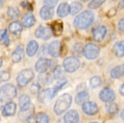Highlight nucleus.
<instances>
[{"label": "nucleus", "mask_w": 124, "mask_h": 123, "mask_svg": "<svg viewBox=\"0 0 124 123\" xmlns=\"http://www.w3.org/2000/svg\"><path fill=\"white\" fill-rule=\"evenodd\" d=\"M36 123H49V117L46 113L41 112L37 115L36 117Z\"/></svg>", "instance_id": "nucleus-26"}, {"label": "nucleus", "mask_w": 124, "mask_h": 123, "mask_svg": "<svg viewBox=\"0 0 124 123\" xmlns=\"http://www.w3.org/2000/svg\"><path fill=\"white\" fill-rule=\"evenodd\" d=\"M118 28H119L120 31H124V18L121 19L119 21V23H118Z\"/></svg>", "instance_id": "nucleus-38"}, {"label": "nucleus", "mask_w": 124, "mask_h": 123, "mask_svg": "<svg viewBox=\"0 0 124 123\" xmlns=\"http://www.w3.org/2000/svg\"><path fill=\"white\" fill-rule=\"evenodd\" d=\"M81 9H82V4L80 2L75 1L71 4V14L72 15H76L79 12H81Z\"/></svg>", "instance_id": "nucleus-29"}, {"label": "nucleus", "mask_w": 124, "mask_h": 123, "mask_svg": "<svg viewBox=\"0 0 124 123\" xmlns=\"http://www.w3.org/2000/svg\"><path fill=\"white\" fill-rule=\"evenodd\" d=\"M57 2H58V0H44V5L52 8L57 4Z\"/></svg>", "instance_id": "nucleus-35"}, {"label": "nucleus", "mask_w": 124, "mask_h": 123, "mask_svg": "<svg viewBox=\"0 0 124 123\" xmlns=\"http://www.w3.org/2000/svg\"><path fill=\"white\" fill-rule=\"evenodd\" d=\"M57 16L61 17V18H64V17L68 16L69 14L71 13V5H69L68 3L64 2V3H61L60 6L57 8Z\"/></svg>", "instance_id": "nucleus-16"}, {"label": "nucleus", "mask_w": 124, "mask_h": 123, "mask_svg": "<svg viewBox=\"0 0 124 123\" xmlns=\"http://www.w3.org/2000/svg\"><path fill=\"white\" fill-rule=\"evenodd\" d=\"M24 57V50L22 46H19L18 48H16L14 50V52L12 54V60L14 63H19L21 62Z\"/></svg>", "instance_id": "nucleus-18"}, {"label": "nucleus", "mask_w": 124, "mask_h": 123, "mask_svg": "<svg viewBox=\"0 0 124 123\" xmlns=\"http://www.w3.org/2000/svg\"><path fill=\"white\" fill-rule=\"evenodd\" d=\"M16 110H17V105L15 102L13 101H8V103L4 104V107L2 108V114L5 117H11L16 114Z\"/></svg>", "instance_id": "nucleus-13"}, {"label": "nucleus", "mask_w": 124, "mask_h": 123, "mask_svg": "<svg viewBox=\"0 0 124 123\" xmlns=\"http://www.w3.org/2000/svg\"><path fill=\"white\" fill-rule=\"evenodd\" d=\"M81 1H85H85H89V0H81Z\"/></svg>", "instance_id": "nucleus-45"}, {"label": "nucleus", "mask_w": 124, "mask_h": 123, "mask_svg": "<svg viewBox=\"0 0 124 123\" xmlns=\"http://www.w3.org/2000/svg\"><path fill=\"white\" fill-rule=\"evenodd\" d=\"M39 80L43 85H49L51 81H52V78H51V75L49 73L44 72L43 74H41L40 76H39Z\"/></svg>", "instance_id": "nucleus-27"}, {"label": "nucleus", "mask_w": 124, "mask_h": 123, "mask_svg": "<svg viewBox=\"0 0 124 123\" xmlns=\"http://www.w3.org/2000/svg\"><path fill=\"white\" fill-rule=\"evenodd\" d=\"M22 5L24 6V8H28V9H29V11H31V8H30V6H29L28 2H25V1H23V2H22Z\"/></svg>", "instance_id": "nucleus-41"}, {"label": "nucleus", "mask_w": 124, "mask_h": 123, "mask_svg": "<svg viewBox=\"0 0 124 123\" xmlns=\"http://www.w3.org/2000/svg\"><path fill=\"white\" fill-rule=\"evenodd\" d=\"M40 17L43 20H50L53 17V11L51 8H48V6H44V8H41L40 11Z\"/></svg>", "instance_id": "nucleus-21"}, {"label": "nucleus", "mask_w": 124, "mask_h": 123, "mask_svg": "<svg viewBox=\"0 0 124 123\" xmlns=\"http://www.w3.org/2000/svg\"><path fill=\"white\" fill-rule=\"evenodd\" d=\"M64 69L69 73H73L76 70L79 69L80 67V61L75 56H68L65 59L64 64H63Z\"/></svg>", "instance_id": "nucleus-5"}, {"label": "nucleus", "mask_w": 124, "mask_h": 123, "mask_svg": "<svg viewBox=\"0 0 124 123\" xmlns=\"http://www.w3.org/2000/svg\"><path fill=\"white\" fill-rule=\"evenodd\" d=\"M116 15V8H111L108 11V17H113V16H115Z\"/></svg>", "instance_id": "nucleus-40"}, {"label": "nucleus", "mask_w": 124, "mask_h": 123, "mask_svg": "<svg viewBox=\"0 0 124 123\" xmlns=\"http://www.w3.org/2000/svg\"><path fill=\"white\" fill-rule=\"evenodd\" d=\"M2 99H13L17 96V89L13 85H4L1 88Z\"/></svg>", "instance_id": "nucleus-8"}, {"label": "nucleus", "mask_w": 124, "mask_h": 123, "mask_svg": "<svg viewBox=\"0 0 124 123\" xmlns=\"http://www.w3.org/2000/svg\"><path fill=\"white\" fill-rule=\"evenodd\" d=\"M65 123H79V114L77 111H69L64 117Z\"/></svg>", "instance_id": "nucleus-15"}, {"label": "nucleus", "mask_w": 124, "mask_h": 123, "mask_svg": "<svg viewBox=\"0 0 124 123\" xmlns=\"http://www.w3.org/2000/svg\"><path fill=\"white\" fill-rule=\"evenodd\" d=\"M20 15V12L17 8H9L8 9V16L11 19H17Z\"/></svg>", "instance_id": "nucleus-30"}, {"label": "nucleus", "mask_w": 124, "mask_h": 123, "mask_svg": "<svg viewBox=\"0 0 124 123\" xmlns=\"http://www.w3.org/2000/svg\"><path fill=\"white\" fill-rule=\"evenodd\" d=\"M101 83H102V80H101L100 77L94 76V77H92L91 80H90V86H91L92 89H96V88H98L99 86H100Z\"/></svg>", "instance_id": "nucleus-31"}, {"label": "nucleus", "mask_w": 124, "mask_h": 123, "mask_svg": "<svg viewBox=\"0 0 124 123\" xmlns=\"http://www.w3.org/2000/svg\"><path fill=\"white\" fill-rule=\"evenodd\" d=\"M1 41L3 42L4 45H6V46L9 45V39L8 37V30H3V32L1 35Z\"/></svg>", "instance_id": "nucleus-34"}, {"label": "nucleus", "mask_w": 124, "mask_h": 123, "mask_svg": "<svg viewBox=\"0 0 124 123\" xmlns=\"http://www.w3.org/2000/svg\"><path fill=\"white\" fill-rule=\"evenodd\" d=\"M52 29L49 27H45V26H39L36 30V37L42 40H49L51 36H52Z\"/></svg>", "instance_id": "nucleus-10"}, {"label": "nucleus", "mask_w": 124, "mask_h": 123, "mask_svg": "<svg viewBox=\"0 0 124 123\" xmlns=\"http://www.w3.org/2000/svg\"><path fill=\"white\" fill-rule=\"evenodd\" d=\"M8 29H9V31H11L12 33L18 36L22 31V24L20 22H18V21H14V22H12L11 24H9Z\"/></svg>", "instance_id": "nucleus-23"}, {"label": "nucleus", "mask_w": 124, "mask_h": 123, "mask_svg": "<svg viewBox=\"0 0 124 123\" xmlns=\"http://www.w3.org/2000/svg\"><path fill=\"white\" fill-rule=\"evenodd\" d=\"M33 76H34V73H33L32 70H30V69L22 70L21 72L18 74V76H17V84H18V87L24 88L26 85H28L30 81L32 80Z\"/></svg>", "instance_id": "nucleus-4"}, {"label": "nucleus", "mask_w": 124, "mask_h": 123, "mask_svg": "<svg viewBox=\"0 0 124 123\" xmlns=\"http://www.w3.org/2000/svg\"><path fill=\"white\" fill-rule=\"evenodd\" d=\"M63 74H64L63 68H62L61 66H56L53 70L52 76H53V78H55V79H61V77L63 76Z\"/></svg>", "instance_id": "nucleus-32"}, {"label": "nucleus", "mask_w": 124, "mask_h": 123, "mask_svg": "<svg viewBox=\"0 0 124 123\" xmlns=\"http://www.w3.org/2000/svg\"><path fill=\"white\" fill-rule=\"evenodd\" d=\"M72 103V97L70 94H63L56 100L54 104V112L56 115H62L63 113L67 112L68 108L71 107Z\"/></svg>", "instance_id": "nucleus-3"}, {"label": "nucleus", "mask_w": 124, "mask_h": 123, "mask_svg": "<svg viewBox=\"0 0 124 123\" xmlns=\"http://www.w3.org/2000/svg\"><path fill=\"white\" fill-rule=\"evenodd\" d=\"M67 83H68V80L66 79V78H61L60 81H58V84L56 85L55 87L49 88V89H45V90H43L42 92H40L39 101L42 102V103H43V102L50 101L51 99L54 98V96L57 94V92L61 91L62 88H63Z\"/></svg>", "instance_id": "nucleus-1"}, {"label": "nucleus", "mask_w": 124, "mask_h": 123, "mask_svg": "<svg viewBox=\"0 0 124 123\" xmlns=\"http://www.w3.org/2000/svg\"><path fill=\"white\" fill-rule=\"evenodd\" d=\"M121 118H122V120L124 121V108H123V111L121 112Z\"/></svg>", "instance_id": "nucleus-44"}, {"label": "nucleus", "mask_w": 124, "mask_h": 123, "mask_svg": "<svg viewBox=\"0 0 124 123\" xmlns=\"http://www.w3.org/2000/svg\"><path fill=\"white\" fill-rule=\"evenodd\" d=\"M99 98L100 100L103 102H113L116 98V95H115V92H114L112 89L109 88H104L102 89L101 92L99 93Z\"/></svg>", "instance_id": "nucleus-9"}, {"label": "nucleus", "mask_w": 124, "mask_h": 123, "mask_svg": "<svg viewBox=\"0 0 124 123\" xmlns=\"http://www.w3.org/2000/svg\"><path fill=\"white\" fill-rule=\"evenodd\" d=\"M82 111L85 115L88 116H94L98 113V107L95 102L93 101H87L82 104Z\"/></svg>", "instance_id": "nucleus-12"}, {"label": "nucleus", "mask_w": 124, "mask_h": 123, "mask_svg": "<svg viewBox=\"0 0 124 123\" xmlns=\"http://www.w3.org/2000/svg\"><path fill=\"white\" fill-rule=\"evenodd\" d=\"M91 123H97V122H91Z\"/></svg>", "instance_id": "nucleus-46"}, {"label": "nucleus", "mask_w": 124, "mask_h": 123, "mask_svg": "<svg viewBox=\"0 0 124 123\" xmlns=\"http://www.w3.org/2000/svg\"><path fill=\"white\" fill-rule=\"evenodd\" d=\"M106 31H108V29H106L105 26H103V25L98 26L97 28H95L94 31H93V39H94L96 42H101V41L104 39Z\"/></svg>", "instance_id": "nucleus-14"}, {"label": "nucleus", "mask_w": 124, "mask_h": 123, "mask_svg": "<svg viewBox=\"0 0 124 123\" xmlns=\"http://www.w3.org/2000/svg\"><path fill=\"white\" fill-rule=\"evenodd\" d=\"M93 20L94 14L90 11H85L74 19V26L78 29H85L93 23Z\"/></svg>", "instance_id": "nucleus-2"}, {"label": "nucleus", "mask_w": 124, "mask_h": 123, "mask_svg": "<svg viewBox=\"0 0 124 123\" xmlns=\"http://www.w3.org/2000/svg\"><path fill=\"white\" fill-rule=\"evenodd\" d=\"M51 29H52V32H53V35L54 36H58V35H61L62 31H63V23L62 22H54L52 26H51Z\"/></svg>", "instance_id": "nucleus-25"}, {"label": "nucleus", "mask_w": 124, "mask_h": 123, "mask_svg": "<svg viewBox=\"0 0 124 123\" xmlns=\"http://www.w3.org/2000/svg\"><path fill=\"white\" fill-rule=\"evenodd\" d=\"M105 2V0H92L91 3L89 4V8H92V9H96L103 4Z\"/></svg>", "instance_id": "nucleus-33"}, {"label": "nucleus", "mask_w": 124, "mask_h": 123, "mask_svg": "<svg viewBox=\"0 0 124 123\" xmlns=\"http://www.w3.org/2000/svg\"><path fill=\"white\" fill-rule=\"evenodd\" d=\"M119 8H124V0H123V1H121V2H120V4H119Z\"/></svg>", "instance_id": "nucleus-43"}, {"label": "nucleus", "mask_w": 124, "mask_h": 123, "mask_svg": "<svg viewBox=\"0 0 124 123\" xmlns=\"http://www.w3.org/2000/svg\"><path fill=\"white\" fill-rule=\"evenodd\" d=\"M61 47H62V44L60 41H53V42H51L47 47L48 54H50L53 57H58L61 55Z\"/></svg>", "instance_id": "nucleus-11"}, {"label": "nucleus", "mask_w": 124, "mask_h": 123, "mask_svg": "<svg viewBox=\"0 0 124 123\" xmlns=\"http://www.w3.org/2000/svg\"><path fill=\"white\" fill-rule=\"evenodd\" d=\"M111 76L113 78H115V79H118V78L124 76V64L114 68L111 71Z\"/></svg>", "instance_id": "nucleus-22"}, {"label": "nucleus", "mask_w": 124, "mask_h": 123, "mask_svg": "<svg viewBox=\"0 0 124 123\" xmlns=\"http://www.w3.org/2000/svg\"><path fill=\"white\" fill-rule=\"evenodd\" d=\"M88 99H89V93L87 91H81L76 95V97H75V101H76L77 104L82 105L84 103H85V102L88 101Z\"/></svg>", "instance_id": "nucleus-24"}, {"label": "nucleus", "mask_w": 124, "mask_h": 123, "mask_svg": "<svg viewBox=\"0 0 124 123\" xmlns=\"http://www.w3.org/2000/svg\"><path fill=\"white\" fill-rule=\"evenodd\" d=\"M41 90V87H40V85L39 84H37V83H34L31 85V88H30V92H31L32 94H38L40 92Z\"/></svg>", "instance_id": "nucleus-36"}, {"label": "nucleus", "mask_w": 124, "mask_h": 123, "mask_svg": "<svg viewBox=\"0 0 124 123\" xmlns=\"http://www.w3.org/2000/svg\"><path fill=\"white\" fill-rule=\"evenodd\" d=\"M99 52H100L99 47L97 45H95V44H93V43L87 44V45L84 47V50H82L84 55L87 57L88 60H94V59H96V57L99 55Z\"/></svg>", "instance_id": "nucleus-6"}, {"label": "nucleus", "mask_w": 124, "mask_h": 123, "mask_svg": "<svg viewBox=\"0 0 124 123\" xmlns=\"http://www.w3.org/2000/svg\"><path fill=\"white\" fill-rule=\"evenodd\" d=\"M119 92H120V94H121L122 96H124V84L122 85L121 87H120V90H119Z\"/></svg>", "instance_id": "nucleus-42"}, {"label": "nucleus", "mask_w": 124, "mask_h": 123, "mask_svg": "<svg viewBox=\"0 0 124 123\" xmlns=\"http://www.w3.org/2000/svg\"><path fill=\"white\" fill-rule=\"evenodd\" d=\"M52 66V61L45 59V57H41V59L38 60V62L36 63V71L39 73H44L49 69V68Z\"/></svg>", "instance_id": "nucleus-7"}, {"label": "nucleus", "mask_w": 124, "mask_h": 123, "mask_svg": "<svg viewBox=\"0 0 124 123\" xmlns=\"http://www.w3.org/2000/svg\"><path fill=\"white\" fill-rule=\"evenodd\" d=\"M38 49H39L38 42H36L34 40L29 41V43L27 44V47H26V54L28 56H33L38 52Z\"/></svg>", "instance_id": "nucleus-17"}, {"label": "nucleus", "mask_w": 124, "mask_h": 123, "mask_svg": "<svg viewBox=\"0 0 124 123\" xmlns=\"http://www.w3.org/2000/svg\"><path fill=\"white\" fill-rule=\"evenodd\" d=\"M114 53L118 57H123L124 56V41H119L114 45Z\"/></svg>", "instance_id": "nucleus-20"}, {"label": "nucleus", "mask_w": 124, "mask_h": 123, "mask_svg": "<svg viewBox=\"0 0 124 123\" xmlns=\"http://www.w3.org/2000/svg\"><path fill=\"white\" fill-rule=\"evenodd\" d=\"M36 23V18L32 14H26L22 18V25L24 27H31Z\"/></svg>", "instance_id": "nucleus-19"}, {"label": "nucleus", "mask_w": 124, "mask_h": 123, "mask_svg": "<svg viewBox=\"0 0 124 123\" xmlns=\"http://www.w3.org/2000/svg\"><path fill=\"white\" fill-rule=\"evenodd\" d=\"M9 77H11V74L8 71H2L1 72V80L6 81L8 79H9Z\"/></svg>", "instance_id": "nucleus-37"}, {"label": "nucleus", "mask_w": 124, "mask_h": 123, "mask_svg": "<svg viewBox=\"0 0 124 123\" xmlns=\"http://www.w3.org/2000/svg\"><path fill=\"white\" fill-rule=\"evenodd\" d=\"M119 110V107L117 103H114V102H108V104H106V111L109 115H114L116 114L117 112Z\"/></svg>", "instance_id": "nucleus-28"}, {"label": "nucleus", "mask_w": 124, "mask_h": 123, "mask_svg": "<svg viewBox=\"0 0 124 123\" xmlns=\"http://www.w3.org/2000/svg\"><path fill=\"white\" fill-rule=\"evenodd\" d=\"M26 122L27 123H34V117L32 115H29L28 117L26 118Z\"/></svg>", "instance_id": "nucleus-39"}]
</instances>
